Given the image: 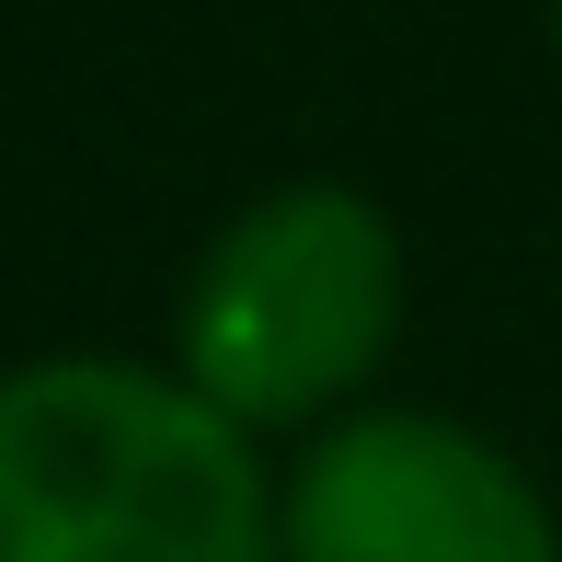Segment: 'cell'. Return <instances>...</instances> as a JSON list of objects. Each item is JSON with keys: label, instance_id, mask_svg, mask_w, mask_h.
Returning <instances> with one entry per match:
<instances>
[{"label": "cell", "instance_id": "obj_1", "mask_svg": "<svg viewBox=\"0 0 562 562\" xmlns=\"http://www.w3.org/2000/svg\"><path fill=\"white\" fill-rule=\"evenodd\" d=\"M0 562H276V471L184 368H0Z\"/></svg>", "mask_w": 562, "mask_h": 562}, {"label": "cell", "instance_id": "obj_2", "mask_svg": "<svg viewBox=\"0 0 562 562\" xmlns=\"http://www.w3.org/2000/svg\"><path fill=\"white\" fill-rule=\"evenodd\" d=\"M402 299H414V265H402L391 207L311 172L207 229L184 299H172V368L241 437H276V425L322 437L391 368Z\"/></svg>", "mask_w": 562, "mask_h": 562}, {"label": "cell", "instance_id": "obj_3", "mask_svg": "<svg viewBox=\"0 0 562 562\" xmlns=\"http://www.w3.org/2000/svg\"><path fill=\"white\" fill-rule=\"evenodd\" d=\"M276 562H562V505L482 425L356 402L276 482Z\"/></svg>", "mask_w": 562, "mask_h": 562}, {"label": "cell", "instance_id": "obj_4", "mask_svg": "<svg viewBox=\"0 0 562 562\" xmlns=\"http://www.w3.org/2000/svg\"><path fill=\"white\" fill-rule=\"evenodd\" d=\"M551 46H562V0H551Z\"/></svg>", "mask_w": 562, "mask_h": 562}]
</instances>
